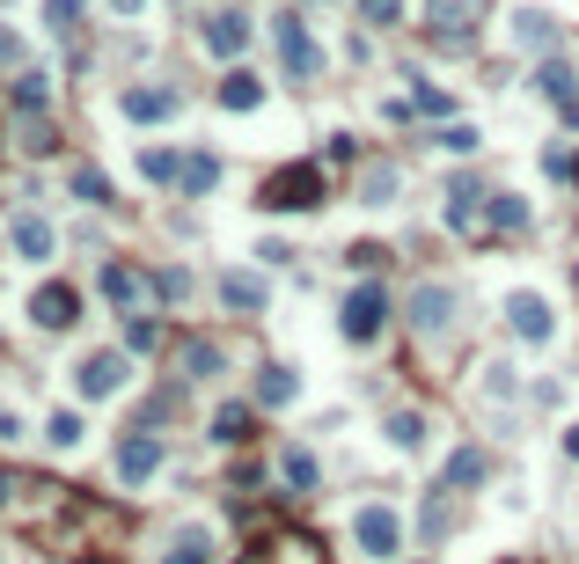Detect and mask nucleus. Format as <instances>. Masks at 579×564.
I'll use <instances>...</instances> for the list:
<instances>
[{"label": "nucleus", "mask_w": 579, "mask_h": 564, "mask_svg": "<svg viewBox=\"0 0 579 564\" xmlns=\"http://www.w3.org/2000/svg\"><path fill=\"white\" fill-rule=\"evenodd\" d=\"M96 286H104V300L118 308V316H161V300H169L161 271L133 265V257H110V265L96 271Z\"/></svg>", "instance_id": "nucleus-1"}, {"label": "nucleus", "mask_w": 579, "mask_h": 564, "mask_svg": "<svg viewBox=\"0 0 579 564\" xmlns=\"http://www.w3.org/2000/svg\"><path fill=\"white\" fill-rule=\"evenodd\" d=\"M323 198H331V169L323 161H286V169H272L257 191L264 212H316Z\"/></svg>", "instance_id": "nucleus-2"}, {"label": "nucleus", "mask_w": 579, "mask_h": 564, "mask_svg": "<svg viewBox=\"0 0 579 564\" xmlns=\"http://www.w3.org/2000/svg\"><path fill=\"white\" fill-rule=\"evenodd\" d=\"M448 228L462 235V243H492V184H477V177H448Z\"/></svg>", "instance_id": "nucleus-3"}, {"label": "nucleus", "mask_w": 579, "mask_h": 564, "mask_svg": "<svg viewBox=\"0 0 579 564\" xmlns=\"http://www.w3.org/2000/svg\"><path fill=\"white\" fill-rule=\"evenodd\" d=\"M337 330H345V345H374V337L389 330V286L382 279H360L345 294V308H337Z\"/></svg>", "instance_id": "nucleus-4"}, {"label": "nucleus", "mask_w": 579, "mask_h": 564, "mask_svg": "<svg viewBox=\"0 0 579 564\" xmlns=\"http://www.w3.org/2000/svg\"><path fill=\"white\" fill-rule=\"evenodd\" d=\"M352 550H360V557H374V564H389L396 550H404V513L382 506V498H374V506H360V513H352Z\"/></svg>", "instance_id": "nucleus-5"}, {"label": "nucleus", "mask_w": 579, "mask_h": 564, "mask_svg": "<svg viewBox=\"0 0 579 564\" xmlns=\"http://www.w3.org/2000/svg\"><path fill=\"white\" fill-rule=\"evenodd\" d=\"M477 16H484V0H425V44H440V52H470Z\"/></svg>", "instance_id": "nucleus-6"}, {"label": "nucleus", "mask_w": 579, "mask_h": 564, "mask_svg": "<svg viewBox=\"0 0 579 564\" xmlns=\"http://www.w3.org/2000/svg\"><path fill=\"white\" fill-rule=\"evenodd\" d=\"M161 462H169V447H161L155 425H133V433H125V441L110 447V476H118V484H147V476H155Z\"/></svg>", "instance_id": "nucleus-7"}, {"label": "nucleus", "mask_w": 579, "mask_h": 564, "mask_svg": "<svg viewBox=\"0 0 579 564\" xmlns=\"http://www.w3.org/2000/svg\"><path fill=\"white\" fill-rule=\"evenodd\" d=\"M125 374H133V353H118V345H104V353H88L81 367H73V388H81L88 404H104V396H118Z\"/></svg>", "instance_id": "nucleus-8"}, {"label": "nucleus", "mask_w": 579, "mask_h": 564, "mask_svg": "<svg viewBox=\"0 0 579 564\" xmlns=\"http://www.w3.org/2000/svg\"><path fill=\"white\" fill-rule=\"evenodd\" d=\"M279 67L294 73V81H316V73H323V44H316V30H308L294 8L279 16Z\"/></svg>", "instance_id": "nucleus-9"}, {"label": "nucleus", "mask_w": 579, "mask_h": 564, "mask_svg": "<svg viewBox=\"0 0 579 564\" xmlns=\"http://www.w3.org/2000/svg\"><path fill=\"white\" fill-rule=\"evenodd\" d=\"M118 118H133V125L176 118V81H133V89H118Z\"/></svg>", "instance_id": "nucleus-10"}, {"label": "nucleus", "mask_w": 579, "mask_h": 564, "mask_svg": "<svg viewBox=\"0 0 579 564\" xmlns=\"http://www.w3.org/2000/svg\"><path fill=\"white\" fill-rule=\"evenodd\" d=\"M30 323L37 330H73V323H81V294H73L67 279H45L30 294Z\"/></svg>", "instance_id": "nucleus-11"}, {"label": "nucleus", "mask_w": 579, "mask_h": 564, "mask_svg": "<svg viewBox=\"0 0 579 564\" xmlns=\"http://www.w3.org/2000/svg\"><path fill=\"white\" fill-rule=\"evenodd\" d=\"M198 37H206L213 59H243L249 52V16H243V8H213V16L198 22Z\"/></svg>", "instance_id": "nucleus-12"}, {"label": "nucleus", "mask_w": 579, "mask_h": 564, "mask_svg": "<svg viewBox=\"0 0 579 564\" xmlns=\"http://www.w3.org/2000/svg\"><path fill=\"white\" fill-rule=\"evenodd\" d=\"M507 330L528 337V345H550L558 316H550V300H543V294H507Z\"/></svg>", "instance_id": "nucleus-13"}, {"label": "nucleus", "mask_w": 579, "mask_h": 564, "mask_svg": "<svg viewBox=\"0 0 579 564\" xmlns=\"http://www.w3.org/2000/svg\"><path fill=\"white\" fill-rule=\"evenodd\" d=\"M8 243H16V257H30V265H45V257H52V249H59V228H52V220H45V212H16V220H8Z\"/></svg>", "instance_id": "nucleus-14"}, {"label": "nucleus", "mask_w": 579, "mask_h": 564, "mask_svg": "<svg viewBox=\"0 0 579 564\" xmlns=\"http://www.w3.org/2000/svg\"><path fill=\"white\" fill-rule=\"evenodd\" d=\"M448 323H455V286H419V294H411V330H425V337H440L448 330Z\"/></svg>", "instance_id": "nucleus-15"}, {"label": "nucleus", "mask_w": 579, "mask_h": 564, "mask_svg": "<svg viewBox=\"0 0 579 564\" xmlns=\"http://www.w3.org/2000/svg\"><path fill=\"white\" fill-rule=\"evenodd\" d=\"M536 96H550V103L565 110V125H579V73L565 67V59H543V67H536Z\"/></svg>", "instance_id": "nucleus-16"}, {"label": "nucleus", "mask_w": 579, "mask_h": 564, "mask_svg": "<svg viewBox=\"0 0 579 564\" xmlns=\"http://www.w3.org/2000/svg\"><path fill=\"white\" fill-rule=\"evenodd\" d=\"M213 441H220V447H249V441H257V404H243V396L213 404Z\"/></svg>", "instance_id": "nucleus-17"}, {"label": "nucleus", "mask_w": 579, "mask_h": 564, "mask_svg": "<svg viewBox=\"0 0 579 564\" xmlns=\"http://www.w3.org/2000/svg\"><path fill=\"white\" fill-rule=\"evenodd\" d=\"M264 300H272V286L257 271H220V308L228 316H264Z\"/></svg>", "instance_id": "nucleus-18"}, {"label": "nucleus", "mask_w": 579, "mask_h": 564, "mask_svg": "<svg viewBox=\"0 0 579 564\" xmlns=\"http://www.w3.org/2000/svg\"><path fill=\"white\" fill-rule=\"evenodd\" d=\"M228 367V359H220V345H213V337H176V374H184V382H213V374Z\"/></svg>", "instance_id": "nucleus-19"}, {"label": "nucleus", "mask_w": 579, "mask_h": 564, "mask_svg": "<svg viewBox=\"0 0 579 564\" xmlns=\"http://www.w3.org/2000/svg\"><path fill=\"white\" fill-rule=\"evenodd\" d=\"M213 103L243 118V110H257V103H264V81H257L249 67H228V73H220V89H213Z\"/></svg>", "instance_id": "nucleus-20"}, {"label": "nucleus", "mask_w": 579, "mask_h": 564, "mask_svg": "<svg viewBox=\"0 0 579 564\" xmlns=\"http://www.w3.org/2000/svg\"><path fill=\"white\" fill-rule=\"evenodd\" d=\"M513 44H521V52H558V22L543 16V8H513Z\"/></svg>", "instance_id": "nucleus-21"}, {"label": "nucleus", "mask_w": 579, "mask_h": 564, "mask_svg": "<svg viewBox=\"0 0 579 564\" xmlns=\"http://www.w3.org/2000/svg\"><path fill=\"white\" fill-rule=\"evenodd\" d=\"M528 228H536V212H528V198H513V191H492V243H521Z\"/></svg>", "instance_id": "nucleus-22"}, {"label": "nucleus", "mask_w": 579, "mask_h": 564, "mask_svg": "<svg viewBox=\"0 0 579 564\" xmlns=\"http://www.w3.org/2000/svg\"><path fill=\"white\" fill-rule=\"evenodd\" d=\"M213 184H220V155H184L176 161V191L184 198H213Z\"/></svg>", "instance_id": "nucleus-23"}, {"label": "nucleus", "mask_w": 579, "mask_h": 564, "mask_svg": "<svg viewBox=\"0 0 579 564\" xmlns=\"http://www.w3.org/2000/svg\"><path fill=\"white\" fill-rule=\"evenodd\" d=\"M279 484H286V498H308L323 484L316 455H308V447H286V455H279Z\"/></svg>", "instance_id": "nucleus-24"}, {"label": "nucleus", "mask_w": 579, "mask_h": 564, "mask_svg": "<svg viewBox=\"0 0 579 564\" xmlns=\"http://www.w3.org/2000/svg\"><path fill=\"white\" fill-rule=\"evenodd\" d=\"M8 103H16L22 118H52V81H45V73H16V81H8Z\"/></svg>", "instance_id": "nucleus-25"}, {"label": "nucleus", "mask_w": 579, "mask_h": 564, "mask_svg": "<svg viewBox=\"0 0 579 564\" xmlns=\"http://www.w3.org/2000/svg\"><path fill=\"white\" fill-rule=\"evenodd\" d=\"M294 367H279V359H264V367H257V404L264 410H279V404H294Z\"/></svg>", "instance_id": "nucleus-26"}, {"label": "nucleus", "mask_w": 579, "mask_h": 564, "mask_svg": "<svg viewBox=\"0 0 579 564\" xmlns=\"http://www.w3.org/2000/svg\"><path fill=\"white\" fill-rule=\"evenodd\" d=\"M440 484H448V492H477V484H484V455H477V447H455L448 469H440Z\"/></svg>", "instance_id": "nucleus-27"}, {"label": "nucleus", "mask_w": 579, "mask_h": 564, "mask_svg": "<svg viewBox=\"0 0 579 564\" xmlns=\"http://www.w3.org/2000/svg\"><path fill=\"white\" fill-rule=\"evenodd\" d=\"M272 564H323V543L316 535H301V528H286L279 543H272Z\"/></svg>", "instance_id": "nucleus-28"}, {"label": "nucleus", "mask_w": 579, "mask_h": 564, "mask_svg": "<svg viewBox=\"0 0 579 564\" xmlns=\"http://www.w3.org/2000/svg\"><path fill=\"white\" fill-rule=\"evenodd\" d=\"M389 447L419 455V447H425V410H389Z\"/></svg>", "instance_id": "nucleus-29"}, {"label": "nucleus", "mask_w": 579, "mask_h": 564, "mask_svg": "<svg viewBox=\"0 0 579 564\" xmlns=\"http://www.w3.org/2000/svg\"><path fill=\"white\" fill-rule=\"evenodd\" d=\"M73 198H81V206H96V212L118 206V198H110V177H104V169H88V161L73 169Z\"/></svg>", "instance_id": "nucleus-30"}, {"label": "nucleus", "mask_w": 579, "mask_h": 564, "mask_svg": "<svg viewBox=\"0 0 579 564\" xmlns=\"http://www.w3.org/2000/svg\"><path fill=\"white\" fill-rule=\"evenodd\" d=\"M206 557H213V535H206V528H184V535L169 543V557H161V564H206Z\"/></svg>", "instance_id": "nucleus-31"}, {"label": "nucleus", "mask_w": 579, "mask_h": 564, "mask_svg": "<svg viewBox=\"0 0 579 564\" xmlns=\"http://www.w3.org/2000/svg\"><path fill=\"white\" fill-rule=\"evenodd\" d=\"M45 30L73 44V37H81V0H45Z\"/></svg>", "instance_id": "nucleus-32"}, {"label": "nucleus", "mask_w": 579, "mask_h": 564, "mask_svg": "<svg viewBox=\"0 0 579 564\" xmlns=\"http://www.w3.org/2000/svg\"><path fill=\"white\" fill-rule=\"evenodd\" d=\"M404 103L419 110V118H455V96H448V89H433V81H419V89H411Z\"/></svg>", "instance_id": "nucleus-33"}, {"label": "nucleus", "mask_w": 579, "mask_h": 564, "mask_svg": "<svg viewBox=\"0 0 579 564\" xmlns=\"http://www.w3.org/2000/svg\"><path fill=\"white\" fill-rule=\"evenodd\" d=\"M352 16L367 22V30H396L404 22V0H352Z\"/></svg>", "instance_id": "nucleus-34"}, {"label": "nucleus", "mask_w": 579, "mask_h": 564, "mask_svg": "<svg viewBox=\"0 0 579 564\" xmlns=\"http://www.w3.org/2000/svg\"><path fill=\"white\" fill-rule=\"evenodd\" d=\"M176 161H184V155H169V147H147V155H140V177L161 184V191H176Z\"/></svg>", "instance_id": "nucleus-35"}, {"label": "nucleus", "mask_w": 579, "mask_h": 564, "mask_svg": "<svg viewBox=\"0 0 579 564\" xmlns=\"http://www.w3.org/2000/svg\"><path fill=\"white\" fill-rule=\"evenodd\" d=\"M477 140H484V132H477V125H462V118H448L433 132V147H448V155H477Z\"/></svg>", "instance_id": "nucleus-36"}, {"label": "nucleus", "mask_w": 579, "mask_h": 564, "mask_svg": "<svg viewBox=\"0 0 579 564\" xmlns=\"http://www.w3.org/2000/svg\"><path fill=\"white\" fill-rule=\"evenodd\" d=\"M161 345V316H125V353H155Z\"/></svg>", "instance_id": "nucleus-37"}, {"label": "nucleus", "mask_w": 579, "mask_h": 564, "mask_svg": "<svg viewBox=\"0 0 579 564\" xmlns=\"http://www.w3.org/2000/svg\"><path fill=\"white\" fill-rule=\"evenodd\" d=\"M81 433H88L81 410H52V418H45V441L52 447H81Z\"/></svg>", "instance_id": "nucleus-38"}, {"label": "nucleus", "mask_w": 579, "mask_h": 564, "mask_svg": "<svg viewBox=\"0 0 579 564\" xmlns=\"http://www.w3.org/2000/svg\"><path fill=\"white\" fill-rule=\"evenodd\" d=\"M345 265H352V271H367V279H374V271L389 265V249H382V243H352V249H345Z\"/></svg>", "instance_id": "nucleus-39"}, {"label": "nucleus", "mask_w": 579, "mask_h": 564, "mask_svg": "<svg viewBox=\"0 0 579 564\" xmlns=\"http://www.w3.org/2000/svg\"><path fill=\"white\" fill-rule=\"evenodd\" d=\"M352 161H360L352 132H331V140H323V169H352Z\"/></svg>", "instance_id": "nucleus-40"}, {"label": "nucleus", "mask_w": 579, "mask_h": 564, "mask_svg": "<svg viewBox=\"0 0 579 564\" xmlns=\"http://www.w3.org/2000/svg\"><path fill=\"white\" fill-rule=\"evenodd\" d=\"M360 191H367V206H389V191H396V177H389V169H374V177L360 184Z\"/></svg>", "instance_id": "nucleus-41"}, {"label": "nucleus", "mask_w": 579, "mask_h": 564, "mask_svg": "<svg viewBox=\"0 0 579 564\" xmlns=\"http://www.w3.org/2000/svg\"><path fill=\"white\" fill-rule=\"evenodd\" d=\"M565 455H572V462H579V425H565Z\"/></svg>", "instance_id": "nucleus-42"}, {"label": "nucleus", "mask_w": 579, "mask_h": 564, "mask_svg": "<svg viewBox=\"0 0 579 564\" xmlns=\"http://www.w3.org/2000/svg\"><path fill=\"white\" fill-rule=\"evenodd\" d=\"M8 433H16V410H8V404H0V441H8Z\"/></svg>", "instance_id": "nucleus-43"}, {"label": "nucleus", "mask_w": 579, "mask_h": 564, "mask_svg": "<svg viewBox=\"0 0 579 564\" xmlns=\"http://www.w3.org/2000/svg\"><path fill=\"white\" fill-rule=\"evenodd\" d=\"M110 8H118V16H140V0H110Z\"/></svg>", "instance_id": "nucleus-44"}, {"label": "nucleus", "mask_w": 579, "mask_h": 564, "mask_svg": "<svg viewBox=\"0 0 579 564\" xmlns=\"http://www.w3.org/2000/svg\"><path fill=\"white\" fill-rule=\"evenodd\" d=\"M8 492H16V476H8V469H0V498H8Z\"/></svg>", "instance_id": "nucleus-45"}, {"label": "nucleus", "mask_w": 579, "mask_h": 564, "mask_svg": "<svg viewBox=\"0 0 579 564\" xmlns=\"http://www.w3.org/2000/svg\"><path fill=\"white\" fill-rule=\"evenodd\" d=\"M235 564H272V557H235Z\"/></svg>", "instance_id": "nucleus-46"}, {"label": "nucleus", "mask_w": 579, "mask_h": 564, "mask_svg": "<svg viewBox=\"0 0 579 564\" xmlns=\"http://www.w3.org/2000/svg\"><path fill=\"white\" fill-rule=\"evenodd\" d=\"M572 184H579V155H572Z\"/></svg>", "instance_id": "nucleus-47"}, {"label": "nucleus", "mask_w": 579, "mask_h": 564, "mask_svg": "<svg viewBox=\"0 0 579 564\" xmlns=\"http://www.w3.org/2000/svg\"><path fill=\"white\" fill-rule=\"evenodd\" d=\"M499 564H521V557H499Z\"/></svg>", "instance_id": "nucleus-48"}]
</instances>
